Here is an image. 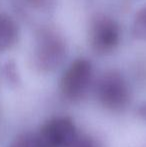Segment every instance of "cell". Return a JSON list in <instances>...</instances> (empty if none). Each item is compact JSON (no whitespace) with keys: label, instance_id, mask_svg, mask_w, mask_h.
<instances>
[{"label":"cell","instance_id":"6da1fadb","mask_svg":"<svg viewBox=\"0 0 146 147\" xmlns=\"http://www.w3.org/2000/svg\"><path fill=\"white\" fill-rule=\"evenodd\" d=\"M98 101L105 108L120 111L127 106L130 92L126 80L117 71H108L99 78L95 88Z\"/></svg>","mask_w":146,"mask_h":147},{"label":"cell","instance_id":"7a4b0ae2","mask_svg":"<svg viewBox=\"0 0 146 147\" xmlns=\"http://www.w3.org/2000/svg\"><path fill=\"white\" fill-rule=\"evenodd\" d=\"M66 55V45L63 38L55 31L42 30L37 36L34 59L41 71H52L57 68Z\"/></svg>","mask_w":146,"mask_h":147},{"label":"cell","instance_id":"3957f363","mask_svg":"<svg viewBox=\"0 0 146 147\" xmlns=\"http://www.w3.org/2000/svg\"><path fill=\"white\" fill-rule=\"evenodd\" d=\"M121 29L119 24L109 16H97L89 28V44L97 54L112 52L120 42Z\"/></svg>","mask_w":146,"mask_h":147},{"label":"cell","instance_id":"277c9868","mask_svg":"<svg viewBox=\"0 0 146 147\" xmlns=\"http://www.w3.org/2000/svg\"><path fill=\"white\" fill-rule=\"evenodd\" d=\"M93 68L91 62L85 58L75 59L64 71L60 81L62 94L70 100L81 98L91 81Z\"/></svg>","mask_w":146,"mask_h":147},{"label":"cell","instance_id":"5b68a950","mask_svg":"<svg viewBox=\"0 0 146 147\" xmlns=\"http://www.w3.org/2000/svg\"><path fill=\"white\" fill-rule=\"evenodd\" d=\"M77 131L69 117H55L47 121L36 134L38 147H70Z\"/></svg>","mask_w":146,"mask_h":147},{"label":"cell","instance_id":"8992f818","mask_svg":"<svg viewBox=\"0 0 146 147\" xmlns=\"http://www.w3.org/2000/svg\"><path fill=\"white\" fill-rule=\"evenodd\" d=\"M18 39V26L7 14H0V51L10 49Z\"/></svg>","mask_w":146,"mask_h":147},{"label":"cell","instance_id":"52a82bcc","mask_svg":"<svg viewBox=\"0 0 146 147\" xmlns=\"http://www.w3.org/2000/svg\"><path fill=\"white\" fill-rule=\"evenodd\" d=\"M132 34L136 39L146 40V5L135 14L132 23Z\"/></svg>","mask_w":146,"mask_h":147},{"label":"cell","instance_id":"ba28073f","mask_svg":"<svg viewBox=\"0 0 146 147\" xmlns=\"http://www.w3.org/2000/svg\"><path fill=\"white\" fill-rule=\"evenodd\" d=\"M10 147H38L36 134L25 133L20 135Z\"/></svg>","mask_w":146,"mask_h":147},{"label":"cell","instance_id":"9c48e42d","mask_svg":"<svg viewBox=\"0 0 146 147\" xmlns=\"http://www.w3.org/2000/svg\"><path fill=\"white\" fill-rule=\"evenodd\" d=\"M70 147H101L99 142L88 135H77Z\"/></svg>","mask_w":146,"mask_h":147},{"label":"cell","instance_id":"30bf717a","mask_svg":"<svg viewBox=\"0 0 146 147\" xmlns=\"http://www.w3.org/2000/svg\"><path fill=\"white\" fill-rule=\"evenodd\" d=\"M138 115L142 119L146 120V102L140 105V107L138 108Z\"/></svg>","mask_w":146,"mask_h":147}]
</instances>
